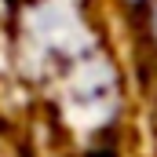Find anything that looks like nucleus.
<instances>
[{
    "instance_id": "obj_1",
    "label": "nucleus",
    "mask_w": 157,
    "mask_h": 157,
    "mask_svg": "<svg viewBox=\"0 0 157 157\" xmlns=\"http://www.w3.org/2000/svg\"><path fill=\"white\" fill-rule=\"evenodd\" d=\"M4 73L84 150L110 143L132 102L106 0H15Z\"/></svg>"
},
{
    "instance_id": "obj_2",
    "label": "nucleus",
    "mask_w": 157,
    "mask_h": 157,
    "mask_svg": "<svg viewBox=\"0 0 157 157\" xmlns=\"http://www.w3.org/2000/svg\"><path fill=\"white\" fill-rule=\"evenodd\" d=\"M11 15H15V0H0V66H4V51H7V29H11Z\"/></svg>"
}]
</instances>
